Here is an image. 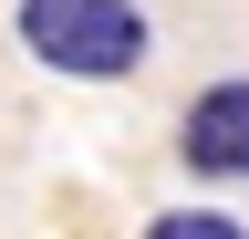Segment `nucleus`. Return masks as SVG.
Segmentation results:
<instances>
[{"instance_id": "2", "label": "nucleus", "mask_w": 249, "mask_h": 239, "mask_svg": "<svg viewBox=\"0 0 249 239\" xmlns=\"http://www.w3.org/2000/svg\"><path fill=\"white\" fill-rule=\"evenodd\" d=\"M177 166L208 187H249V73H218L177 114Z\"/></svg>"}, {"instance_id": "3", "label": "nucleus", "mask_w": 249, "mask_h": 239, "mask_svg": "<svg viewBox=\"0 0 249 239\" xmlns=\"http://www.w3.org/2000/svg\"><path fill=\"white\" fill-rule=\"evenodd\" d=\"M145 239H249L229 208H166V219H145Z\"/></svg>"}, {"instance_id": "1", "label": "nucleus", "mask_w": 249, "mask_h": 239, "mask_svg": "<svg viewBox=\"0 0 249 239\" xmlns=\"http://www.w3.org/2000/svg\"><path fill=\"white\" fill-rule=\"evenodd\" d=\"M11 32L62 83H124L145 63V42H156L135 0H11Z\"/></svg>"}]
</instances>
